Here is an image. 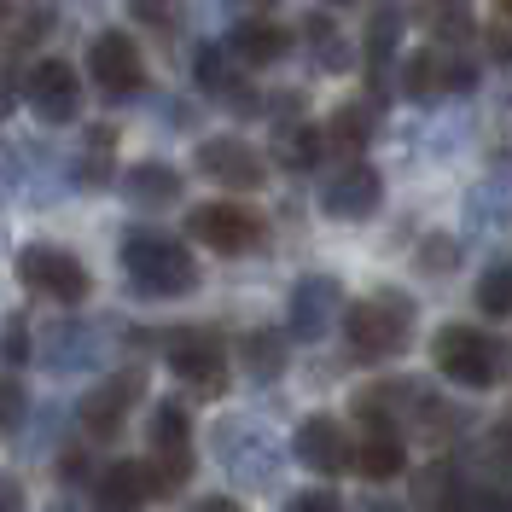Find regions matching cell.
I'll return each mask as SVG.
<instances>
[{
	"label": "cell",
	"instance_id": "6da1fadb",
	"mask_svg": "<svg viewBox=\"0 0 512 512\" xmlns=\"http://www.w3.org/2000/svg\"><path fill=\"white\" fill-rule=\"evenodd\" d=\"M210 454L239 489H274L286 472V448L274 443L256 419H216L210 425Z\"/></svg>",
	"mask_w": 512,
	"mask_h": 512
},
{
	"label": "cell",
	"instance_id": "7a4b0ae2",
	"mask_svg": "<svg viewBox=\"0 0 512 512\" xmlns=\"http://www.w3.org/2000/svg\"><path fill=\"white\" fill-rule=\"evenodd\" d=\"M123 268H128V286L140 297H187L198 286L187 245H175L169 233H152V227H134L123 239Z\"/></svg>",
	"mask_w": 512,
	"mask_h": 512
},
{
	"label": "cell",
	"instance_id": "3957f363",
	"mask_svg": "<svg viewBox=\"0 0 512 512\" xmlns=\"http://www.w3.org/2000/svg\"><path fill=\"white\" fill-rule=\"evenodd\" d=\"M431 355H437V367H443L448 379L466 384V390H489V384L501 379V367H507L501 344L489 332H478V326H443Z\"/></svg>",
	"mask_w": 512,
	"mask_h": 512
},
{
	"label": "cell",
	"instance_id": "277c9868",
	"mask_svg": "<svg viewBox=\"0 0 512 512\" xmlns=\"http://www.w3.org/2000/svg\"><path fill=\"white\" fill-rule=\"evenodd\" d=\"M344 332H350L355 355H367V361H390V355L408 350V303L402 297H367V303H355L350 320H344Z\"/></svg>",
	"mask_w": 512,
	"mask_h": 512
},
{
	"label": "cell",
	"instance_id": "5b68a950",
	"mask_svg": "<svg viewBox=\"0 0 512 512\" xmlns=\"http://www.w3.org/2000/svg\"><path fill=\"white\" fill-rule=\"evenodd\" d=\"M18 280L41 297H53V303H82L88 297V268L64 245H24L18 251Z\"/></svg>",
	"mask_w": 512,
	"mask_h": 512
},
{
	"label": "cell",
	"instance_id": "8992f818",
	"mask_svg": "<svg viewBox=\"0 0 512 512\" xmlns=\"http://www.w3.org/2000/svg\"><path fill=\"white\" fill-rule=\"evenodd\" d=\"M192 239L210 245V251H222V256L256 251L262 245V216L245 210V204H198L192 210Z\"/></svg>",
	"mask_w": 512,
	"mask_h": 512
},
{
	"label": "cell",
	"instance_id": "52a82bcc",
	"mask_svg": "<svg viewBox=\"0 0 512 512\" xmlns=\"http://www.w3.org/2000/svg\"><path fill=\"white\" fill-rule=\"evenodd\" d=\"M24 99H30V111L41 123H70L76 111H82V82H76V70L64 59H41L30 70V82H24Z\"/></svg>",
	"mask_w": 512,
	"mask_h": 512
},
{
	"label": "cell",
	"instance_id": "ba28073f",
	"mask_svg": "<svg viewBox=\"0 0 512 512\" xmlns=\"http://www.w3.org/2000/svg\"><path fill=\"white\" fill-rule=\"evenodd\" d=\"M338 303H344V291H338L332 274H303V280L291 286L286 332L291 338H303V344L326 338V326H332V315H338Z\"/></svg>",
	"mask_w": 512,
	"mask_h": 512
},
{
	"label": "cell",
	"instance_id": "9c48e42d",
	"mask_svg": "<svg viewBox=\"0 0 512 512\" xmlns=\"http://www.w3.org/2000/svg\"><path fill=\"white\" fill-rule=\"evenodd\" d=\"M88 70H94V82L105 94L128 99L140 82H146V64H140V47L128 41L123 30H105L94 35V47H88Z\"/></svg>",
	"mask_w": 512,
	"mask_h": 512
},
{
	"label": "cell",
	"instance_id": "30bf717a",
	"mask_svg": "<svg viewBox=\"0 0 512 512\" xmlns=\"http://www.w3.org/2000/svg\"><path fill=\"white\" fill-rule=\"evenodd\" d=\"M35 355L47 361V373H88V367H99V326H88V320H53L35 338Z\"/></svg>",
	"mask_w": 512,
	"mask_h": 512
},
{
	"label": "cell",
	"instance_id": "8fae6325",
	"mask_svg": "<svg viewBox=\"0 0 512 512\" xmlns=\"http://www.w3.org/2000/svg\"><path fill=\"white\" fill-rule=\"evenodd\" d=\"M198 169H204L210 181L233 187V192H256L262 187V175H268L262 158H256L239 134H216V140H204V146H198Z\"/></svg>",
	"mask_w": 512,
	"mask_h": 512
},
{
	"label": "cell",
	"instance_id": "7c38bea8",
	"mask_svg": "<svg viewBox=\"0 0 512 512\" xmlns=\"http://www.w3.org/2000/svg\"><path fill=\"white\" fill-rule=\"evenodd\" d=\"M472 82H478V70H472V59H460L454 47H425L419 59H408V76H402V88L414 99L460 94V88H472Z\"/></svg>",
	"mask_w": 512,
	"mask_h": 512
},
{
	"label": "cell",
	"instance_id": "4fadbf2b",
	"mask_svg": "<svg viewBox=\"0 0 512 512\" xmlns=\"http://www.w3.org/2000/svg\"><path fill=\"white\" fill-rule=\"evenodd\" d=\"M169 367H175V379L181 384L204 390V396H216V390L227 384V350L210 338V332L175 338V344H169Z\"/></svg>",
	"mask_w": 512,
	"mask_h": 512
},
{
	"label": "cell",
	"instance_id": "5bb4252c",
	"mask_svg": "<svg viewBox=\"0 0 512 512\" xmlns=\"http://www.w3.org/2000/svg\"><path fill=\"white\" fill-rule=\"evenodd\" d=\"M384 198V181L367 169V163H350V169H338L326 187H320V210L326 216H344V222H361V216H373Z\"/></svg>",
	"mask_w": 512,
	"mask_h": 512
},
{
	"label": "cell",
	"instance_id": "9a60e30c",
	"mask_svg": "<svg viewBox=\"0 0 512 512\" xmlns=\"http://www.w3.org/2000/svg\"><path fill=\"white\" fill-rule=\"evenodd\" d=\"M291 454H297L309 472H344V466L355 460V448H350V437H344V425H338V419H326V414H315V419H303V425H297Z\"/></svg>",
	"mask_w": 512,
	"mask_h": 512
},
{
	"label": "cell",
	"instance_id": "2e32d148",
	"mask_svg": "<svg viewBox=\"0 0 512 512\" xmlns=\"http://www.w3.org/2000/svg\"><path fill=\"white\" fill-rule=\"evenodd\" d=\"M140 390H146L140 373H117V379H105L94 396L82 402V425H88L94 437H117V431L128 425V408L140 402Z\"/></svg>",
	"mask_w": 512,
	"mask_h": 512
},
{
	"label": "cell",
	"instance_id": "e0dca14e",
	"mask_svg": "<svg viewBox=\"0 0 512 512\" xmlns=\"http://www.w3.org/2000/svg\"><path fill=\"white\" fill-rule=\"evenodd\" d=\"M146 495H152V478L140 460H117L94 478V512H134L146 507Z\"/></svg>",
	"mask_w": 512,
	"mask_h": 512
},
{
	"label": "cell",
	"instance_id": "ac0fdd59",
	"mask_svg": "<svg viewBox=\"0 0 512 512\" xmlns=\"http://www.w3.org/2000/svg\"><path fill=\"white\" fill-rule=\"evenodd\" d=\"M286 47H291V35L280 24H262V18H251V24H239L227 35V53L239 64H274V59H286Z\"/></svg>",
	"mask_w": 512,
	"mask_h": 512
},
{
	"label": "cell",
	"instance_id": "d6986e66",
	"mask_svg": "<svg viewBox=\"0 0 512 512\" xmlns=\"http://www.w3.org/2000/svg\"><path fill=\"white\" fill-rule=\"evenodd\" d=\"M350 466L361 472V478H373V483L402 478V472H408V448H402V437H396V431H373L367 443L355 448Z\"/></svg>",
	"mask_w": 512,
	"mask_h": 512
},
{
	"label": "cell",
	"instance_id": "ffe728a7",
	"mask_svg": "<svg viewBox=\"0 0 512 512\" xmlns=\"http://www.w3.org/2000/svg\"><path fill=\"white\" fill-rule=\"evenodd\" d=\"M123 192H128V204H140V210H163V204L181 198V175L169 163H140V169H128Z\"/></svg>",
	"mask_w": 512,
	"mask_h": 512
},
{
	"label": "cell",
	"instance_id": "44dd1931",
	"mask_svg": "<svg viewBox=\"0 0 512 512\" xmlns=\"http://www.w3.org/2000/svg\"><path fill=\"white\" fill-rule=\"evenodd\" d=\"M146 443L158 448V454H187V443H192L187 408H181V402H158L152 419H146Z\"/></svg>",
	"mask_w": 512,
	"mask_h": 512
},
{
	"label": "cell",
	"instance_id": "7402d4cb",
	"mask_svg": "<svg viewBox=\"0 0 512 512\" xmlns=\"http://www.w3.org/2000/svg\"><path fill=\"white\" fill-rule=\"evenodd\" d=\"M239 367H245L251 379L268 384L286 367V338H280V332H251V338H239Z\"/></svg>",
	"mask_w": 512,
	"mask_h": 512
},
{
	"label": "cell",
	"instance_id": "603a6c76",
	"mask_svg": "<svg viewBox=\"0 0 512 512\" xmlns=\"http://www.w3.org/2000/svg\"><path fill=\"white\" fill-rule=\"evenodd\" d=\"M320 152H326V134L320 128H286L280 146H274V158L286 163V169H315Z\"/></svg>",
	"mask_w": 512,
	"mask_h": 512
},
{
	"label": "cell",
	"instance_id": "cb8c5ba5",
	"mask_svg": "<svg viewBox=\"0 0 512 512\" xmlns=\"http://www.w3.org/2000/svg\"><path fill=\"white\" fill-rule=\"evenodd\" d=\"M320 134H326V146H350L355 152V146H367V134H373V111H367V105H344Z\"/></svg>",
	"mask_w": 512,
	"mask_h": 512
},
{
	"label": "cell",
	"instance_id": "d4e9b609",
	"mask_svg": "<svg viewBox=\"0 0 512 512\" xmlns=\"http://www.w3.org/2000/svg\"><path fill=\"white\" fill-rule=\"evenodd\" d=\"M478 309H483L489 320L512 315V262H495V268L478 280Z\"/></svg>",
	"mask_w": 512,
	"mask_h": 512
},
{
	"label": "cell",
	"instance_id": "484cf974",
	"mask_svg": "<svg viewBox=\"0 0 512 512\" xmlns=\"http://www.w3.org/2000/svg\"><path fill=\"white\" fill-rule=\"evenodd\" d=\"M303 35H309V59H315L320 70H338V64L350 59V53H344V35L332 30L326 18H309V24H303Z\"/></svg>",
	"mask_w": 512,
	"mask_h": 512
},
{
	"label": "cell",
	"instance_id": "4316f807",
	"mask_svg": "<svg viewBox=\"0 0 512 512\" xmlns=\"http://www.w3.org/2000/svg\"><path fill=\"white\" fill-rule=\"evenodd\" d=\"M396 35H402V12L396 6H384L379 18L367 24V53H373V76H379V64L396 53Z\"/></svg>",
	"mask_w": 512,
	"mask_h": 512
},
{
	"label": "cell",
	"instance_id": "83f0119b",
	"mask_svg": "<svg viewBox=\"0 0 512 512\" xmlns=\"http://www.w3.org/2000/svg\"><path fill=\"white\" fill-rule=\"evenodd\" d=\"M128 12L146 24V30H175L187 18V0H128Z\"/></svg>",
	"mask_w": 512,
	"mask_h": 512
},
{
	"label": "cell",
	"instance_id": "f1b7e54d",
	"mask_svg": "<svg viewBox=\"0 0 512 512\" xmlns=\"http://www.w3.org/2000/svg\"><path fill=\"white\" fill-rule=\"evenodd\" d=\"M30 355H35V338H30V326H24V315H6V326H0V361L24 367Z\"/></svg>",
	"mask_w": 512,
	"mask_h": 512
},
{
	"label": "cell",
	"instance_id": "f546056e",
	"mask_svg": "<svg viewBox=\"0 0 512 512\" xmlns=\"http://www.w3.org/2000/svg\"><path fill=\"white\" fill-rule=\"evenodd\" d=\"M105 175H111V134L99 128L94 140H88V158L76 163V181H82V187H99Z\"/></svg>",
	"mask_w": 512,
	"mask_h": 512
},
{
	"label": "cell",
	"instance_id": "4dcf8cb0",
	"mask_svg": "<svg viewBox=\"0 0 512 512\" xmlns=\"http://www.w3.org/2000/svg\"><path fill=\"white\" fill-rule=\"evenodd\" d=\"M24 408H30V396H24V384H18V379H6V373H0V437L24 425Z\"/></svg>",
	"mask_w": 512,
	"mask_h": 512
},
{
	"label": "cell",
	"instance_id": "1f68e13d",
	"mask_svg": "<svg viewBox=\"0 0 512 512\" xmlns=\"http://www.w3.org/2000/svg\"><path fill=\"white\" fill-rule=\"evenodd\" d=\"M280 512H344V501H338L332 489H303V495H291Z\"/></svg>",
	"mask_w": 512,
	"mask_h": 512
},
{
	"label": "cell",
	"instance_id": "d6a6232c",
	"mask_svg": "<svg viewBox=\"0 0 512 512\" xmlns=\"http://www.w3.org/2000/svg\"><path fill=\"white\" fill-rule=\"evenodd\" d=\"M0 512H24V483L0 478Z\"/></svg>",
	"mask_w": 512,
	"mask_h": 512
},
{
	"label": "cell",
	"instance_id": "836d02e7",
	"mask_svg": "<svg viewBox=\"0 0 512 512\" xmlns=\"http://www.w3.org/2000/svg\"><path fill=\"white\" fill-rule=\"evenodd\" d=\"M192 512H239V507H233L227 495H210V501H198V507H192Z\"/></svg>",
	"mask_w": 512,
	"mask_h": 512
},
{
	"label": "cell",
	"instance_id": "e575fe53",
	"mask_svg": "<svg viewBox=\"0 0 512 512\" xmlns=\"http://www.w3.org/2000/svg\"><path fill=\"white\" fill-rule=\"evenodd\" d=\"M233 6H245V12H268L274 0H233Z\"/></svg>",
	"mask_w": 512,
	"mask_h": 512
},
{
	"label": "cell",
	"instance_id": "d590c367",
	"mask_svg": "<svg viewBox=\"0 0 512 512\" xmlns=\"http://www.w3.org/2000/svg\"><path fill=\"white\" fill-rule=\"evenodd\" d=\"M361 512H402V507H390V501H373V507H361Z\"/></svg>",
	"mask_w": 512,
	"mask_h": 512
},
{
	"label": "cell",
	"instance_id": "8d00e7d4",
	"mask_svg": "<svg viewBox=\"0 0 512 512\" xmlns=\"http://www.w3.org/2000/svg\"><path fill=\"white\" fill-rule=\"evenodd\" d=\"M501 18H507V24H512V0H501Z\"/></svg>",
	"mask_w": 512,
	"mask_h": 512
},
{
	"label": "cell",
	"instance_id": "74e56055",
	"mask_svg": "<svg viewBox=\"0 0 512 512\" xmlns=\"http://www.w3.org/2000/svg\"><path fill=\"white\" fill-rule=\"evenodd\" d=\"M59 512H88V507H59Z\"/></svg>",
	"mask_w": 512,
	"mask_h": 512
},
{
	"label": "cell",
	"instance_id": "f35d334b",
	"mask_svg": "<svg viewBox=\"0 0 512 512\" xmlns=\"http://www.w3.org/2000/svg\"><path fill=\"white\" fill-rule=\"evenodd\" d=\"M0 117H6V99H0Z\"/></svg>",
	"mask_w": 512,
	"mask_h": 512
},
{
	"label": "cell",
	"instance_id": "ab89813d",
	"mask_svg": "<svg viewBox=\"0 0 512 512\" xmlns=\"http://www.w3.org/2000/svg\"><path fill=\"white\" fill-rule=\"evenodd\" d=\"M338 6H350V0H338Z\"/></svg>",
	"mask_w": 512,
	"mask_h": 512
}]
</instances>
